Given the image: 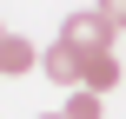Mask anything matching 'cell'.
Segmentation results:
<instances>
[{
    "mask_svg": "<svg viewBox=\"0 0 126 119\" xmlns=\"http://www.w3.org/2000/svg\"><path fill=\"white\" fill-rule=\"evenodd\" d=\"M60 40H73L80 53H113V40H120V33H113L100 13H66V20H60Z\"/></svg>",
    "mask_w": 126,
    "mask_h": 119,
    "instance_id": "cell-1",
    "label": "cell"
},
{
    "mask_svg": "<svg viewBox=\"0 0 126 119\" xmlns=\"http://www.w3.org/2000/svg\"><path fill=\"white\" fill-rule=\"evenodd\" d=\"M40 66H47V79H53V86H66V93L86 79V53H80L73 40H53V46L40 53Z\"/></svg>",
    "mask_w": 126,
    "mask_h": 119,
    "instance_id": "cell-2",
    "label": "cell"
},
{
    "mask_svg": "<svg viewBox=\"0 0 126 119\" xmlns=\"http://www.w3.org/2000/svg\"><path fill=\"white\" fill-rule=\"evenodd\" d=\"M120 79H126V66L113 60V53H86V79H80L86 93H100V99H106V93H113Z\"/></svg>",
    "mask_w": 126,
    "mask_h": 119,
    "instance_id": "cell-3",
    "label": "cell"
},
{
    "mask_svg": "<svg viewBox=\"0 0 126 119\" xmlns=\"http://www.w3.org/2000/svg\"><path fill=\"white\" fill-rule=\"evenodd\" d=\"M7 73H33V40H20V33L0 40V79Z\"/></svg>",
    "mask_w": 126,
    "mask_h": 119,
    "instance_id": "cell-4",
    "label": "cell"
},
{
    "mask_svg": "<svg viewBox=\"0 0 126 119\" xmlns=\"http://www.w3.org/2000/svg\"><path fill=\"white\" fill-rule=\"evenodd\" d=\"M60 113H66V119H100V93H86V86H73Z\"/></svg>",
    "mask_w": 126,
    "mask_h": 119,
    "instance_id": "cell-5",
    "label": "cell"
},
{
    "mask_svg": "<svg viewBox=\"0 0 126 119\" xmlns=\"http://www.w3.org/2000/svg\"><path fill=\"white\" fill-rule=\"evenodd\" d=\"M93 13H100V20H106V26H113V33H120V26H126V0H100V7H93Z\"/></svg>",
    "mask_w": 126,
    "mask_h": 119,
    "instance_id": "cell-6",
    "label": "cell"
},
{
    "mask_svg": "<svg viewBox=\"0 0 126 119\" xmlns=\"http://www.w3.org/2000/svg\"><path fill=\"white\" fill-rule=\"evenodd\" d=\"M40 119H66V113H40Z\"/></svg>",
    "mask_w": 126,
    "mask_h": 119,
    "instance_id": "cell-7",
    "label": "cell"
},
{
    "mask_svg": "<svg viewBox=\"0 0 126 119\" xmlns=\"http://www.w3.org/2000/svg\"><path fill=\"white\" fill-rule=\"evenodd\" d=\"M0 40H7V20H0Z\"/></svg>",
    "mask_w": 126,
    "mask_h": 119,
    "instance_id": "cell-8",
    "label": "cell"
}]
</instances>
